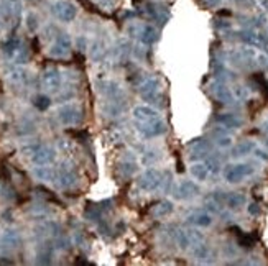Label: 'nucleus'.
Instances as JSON below:
<instances>
[{
    "instance_id": "412c9836",
    "label": "nucleus",
    "mask_w": 268,
    "mask_h": 266,
    "mask_svg": "<svg viewBox=\"0 0 268 266\" xmlns=\"http://www.w3.org/2000/svg\"><path fill=\"white\" fill-rule=\"evenodd\" d=\"M212 137H214L215 145H217L219 148H229V146L232 145V137L224 130V127H222V125L212 131Z\"/></svg>"
},
{
    "instance_id": "393cba45",
    "label": "nucleus",
    "mask_w": 268,
    "mask_h": 266,
    "mask_svg": "<svg viewBox=\"0 0 268 266\" xmlns=\"http://www.w3.org/2000/svg\"><path fill=\"white\" fill-rule=\"evenodd\" d=\"M171 212H173V202L171 201H163L155 207L153 214L156 217H166V215L171 214Z\"/></svg>"
},
{
    "instance_id": "a211bd4d",
    "label": "nucleus",
    "mask_w": 268,
    "mask_h": 266,
    "mask_svg": "<svg viewBox=\"0 0 268 266\" xmlns=\"http://www.w3.org/2000/svg\"><path fill=\"white\" fill-rule=\"evenodd\" d=\"M56 179L58 183H60L61 188H71V186L76 184V174L74 171L69 168V166H63V168L60 169V172L56 174Z\"/></svg>"
},
{
    "instance_id": "f257e3e1",
    "label": "nucleus",
    "mask_w": 268,
    "mask_h": 266,
    "mask_svg": "<svg viewBox=\"0 0 268 266\" xmlns=\"http://www.w3.org/2000/svg\"><path fill=\"white\" fill-rule=\"evenodd\" d=\"M23 155L30 156L31 163L36 166H48L56 159V151L55 148L47 145H40V143H33V145H27L22 148Z\"/></svg>"
},
{
    "instance_id": "dca6fc26",
    "label": "nucleus",
    "mask_w": 268,
    "mask_h": 266,
    "mask_svg": "<svg viewBox=\"0 0 268 266\" xmlns=\"http://www.w3.org/2000/svg\"><path fill=\"white\" fill-rule=\"evenodd\" d=\"M212 220V214H209L206 210H198L188 215V224H191L193 227H209Z\"/></svg>"
},
{
    "instance_id": "2eb2a0df",
    "label": "nucleus",
    "mask_w": 268,
    "mask_h": 266,
    "mask_svg": "<svg viewBox=\"0 0 268 266\" xmlns=\"http://www.w3.org/2000/svg\"><path fill=\"white\" fill-rule=\"evenodd\" d=\"M133 118L137 122H150L155 118H160L158 110L150 107V105H137L133 109Z\"/></svg>"
},
{
    "instance_id": "9d476101",
    "label": "nucleus",
    "mask_w": 268,
    "mask_h": 266,
    "mask_svg": "<svg viewBox=\"0 0 268 266\" xmlns=\"http://www.w3.org/2000/svg\"><path fill=\"white\" fill-rule=\"evenodd\" d=\"M139 133L145 138H155L160 137L163 133H166V123L161 120V118H155V120L150 122H139V127H137Z\"/></svg>"
},
{
    "instance_id": "f03ea898",
    "label": "nucleus",
    "mask_w": 268,
    "mask_h": 266,
    "mask_svg": "<svg viewBox=\"0 0 268 266\" xmlns=\"http://www.w3.org/2000/svg\"><path fill=\"white\" fill-rule=\"evenodd\" d=\"M127 33L132 38H137L143 45H153L156 39H158V36H160L158 30H156L153 25L140 23V22H135V23L127 25Z\"/></svg>"
},
{
    "instance_id": "473e14b6",
    "label": "nucleus",
    "mask_w": 268,
    "mask_h": 266,
    "mask_svg": "<svg viewBox=\"0 0 268 266\" xmlns=\"http://www.w3.org/2000/svg\"><path fill=\"white\" fill-rule=\"evenodd\" d=\"M260 205L258 204H255V202H252L250 205H248V214H252V215H258L260 214Z\"/></svg>"
},
{
    "instance_id": "4be33fe9",
    "label": "nucleus",
    "mask_w": 268,
    "mask_h": 266,
    "mask_svg": "<svg viewBox=\"0 0 268 266\" xmlns=\"http://www.w3.org/2000/svg\"><path fill=\"white\" fill-rule=\"evenodd\" d=\"M237 232H235V235H237V243H239V247L242 248H253L255 247V243H257L258 240V237L255 235V234H245V232H242L239 229H235Z\"/></svg>"
},
{
    "instance_id": "ddd939ff",
    "label": "nucleus",
    "mask_w": 268,
    "mask_h": 266,
    "mask_svg": "<svg viewBox=\"0 0 268 266\" xmlns=\"http://www.w3.org/2000/svg\"><path fill=\"white\" fill-rule=\"evenodd\" d=\"M211 92L212 96L220 101L222 104H232L235 101V96L231 87H227L224 81H215L212 85H211Z\"/></svg>"
},
{
    "instance_id": "7c9ffc66",
    "label": "nucleus",
    "mask_w": 268,
    "mask_h": 266,
    "mask_svg": "<svg viewBox=\"0 0 268 266\" xmlns=\"http://www.w3.org/2000/svg\"><path fill=\"white\" fill-rule=\"evenodd\" d=\"M253 153H255V156H257V158L263 159V161H268V150H265V148H258V146H255Z\"/></svg>"
},
{
    "instance_id": "423d86ee",
    "label": "nucleus",
    "mask_w": 268,
    "mask_h": 266,
    "mask_svg": "<svg viewBox=\"0 0 268 266\" xmlns=\"http://www.w3.org/2000/svg\"><path fill=\"white\" fill-rule=\"evenodd\" d=\"M51 12H53V15L61 20L64 23H69L73 22L77 15V7L76 4H73L71 0H56V2L51 5Z\"/></svg>"
},
{
    "instance_id": "20e7f679",
    "label": "nucleus",
    "mask_w": 268,
    "mask_h": 266,
    "mask_svg": "<svg viewBox=\"0 0 268 266\" xmlns=\"http://www.w3.org/2000/svg\"><path fill=\"white\" fill-rule=\"evenodd\" d=\"M2 51L5 56L14 59V61L18 64L27 63V59H28V50L25 48V45L18 38H10L9 41H5Z\"/></svg>"
},
{
    "instance_id": "b1692460",
    "label": "nucleus",
    "mask_w": 268,
    "mask_h": 266,
    "mask_svg": "<svg viewBox=\"0 0 268 266\" xmlns=\"http://www.w3.org/2000/svg\"><path fill=\"white\" fill-rule=\"evenodd\" d=\"M33 174L40 179V181H44V183H53L56 179V172L51 169L50 166H38L33 171Z\"/></svg>"
},
{
    "instance_id": "4468645a",
    "label": "nucleus",
    "mask_w": 268,
    "mask_h": 266,
    "mask_svg": "<svg viewBox=\"0 0 268 266\" xmlns=\"http://www.w3.org/2000/svg\"><path fill=\"white\" fill-rule=\"evenodd\" d=\"M43 87L48 91H58L61 87V71L56 68H48L41 76Z\"/></svg>"
},
{
    "instance_id": "6e6552de",
    "label": "nucleus",
    "mask_w": 268,
    "mask_h": 266,
    "mask_svg": "<svg viewBox=\"0 0 268 266\" xmlns=\"http://www.w3.org/2000/svg\"><path fill=\"white\" fill-rule=\"evenodd\" d=\"M139 92L142 94V97L148 102H155L160 104L163 101V92H161V81L158 77H152L145 81L142 85Z\"/></svg>"
},
{
    "instance_id": "f8f14e48",
    "label": "nucleus",
    "mask_w": 268,
    "mask_h": 266,
    "mask_svg": "<svg viewBox=\"0 0 268 266\" xmlns=\"http://www.w3.org/2000/svg\"><path fill=\"white\" fill-rule=\"evenodd\" d=\"M199 194V186L194 181H181L173 191L174 199H180V201H186V199H191L194 196Z\"/></svg>"
},
{
    "instance_id": "c756f323",
    "label": "nucleus",
    "mask_w": 268,
    "mask_h": 266,
    "mask_svg": "<svg viewBox=\"0 0 268 266\" xmlns=\"http://www.w3.org/2000/svg\"><path fill=\"white\" fill-rule=\"evenodd\" d=\"M234 96L237 99H240V101H245V99H247V91H245L244 85H235V87H234Z\"/></svg>"
},
{
    "instance_id": "5701e85b",
    "label": "nucleus",
    "mask_w": 268,
    "mask_h": 266,
    "mask_svg": "<svg viewBox=\"0 0 268 266\" xmlns=\"http://www.w3.org/2000/svg\"><path fill=\"white\" fill-rule=\"evenodd\" d=\"M255 145L253 142H250V140H247V142H242L239 145H235L234 148H232V158H242V156H247V155H250V153H253L255 150Z\"/></svg>"
},
{
    "instance_id": "72a5a7b5",
    "label": "nucleus",
    "mask_w": 268,
    "mask_h": 266,
    "mask_svg": "<svg viewBox=\"0 0 268 266\" xmlns=\"http://www.w3.org/2000/svg\"><path fill=\"white\" fill-rule=\"evenodd\" d=\"M204 2H206L207 7H217L222 2V0H204Z\"/></svg>"
},
{
    "instance_id": "c85d7f7f",
    "label": "nucleus",
    "mask_w": 268,
    "mask_h": 266,
    "mask_svg": "<svg viewBox=\"0 0 268 266\" xmlns=\"http://www.w3.org/2000/svg\"><path fill=\"white\" fill-rule=\"evenodd\" d=\"M50 99L47 96H40V97H36V101H35V107L38 110H47L50 107Z\"/></svg>"
},
{
    "instance_id": "39448f33",
    "label": "nucleus",
    "mask_w": 268,
    "mask_h": 266,
    "mask_svg": "<svg viewBox=\"0 0 268 266\" xmlns=\"http://www.w3.org/2000/svg\"><path fill=\"white\" fill-rule=\"evenodd\" d=\"M58 118L66 127H74L82 122V109L77 104H66L58 110Z\"/></svg>"
},
{
    "instance_id": "aec40b11",
    "label": "nucleus",
    "mask_w": 268,
    "mask_h": 266,
    "mask_svg": "<svg viewBox=\"0 0 268 266\" xmlns=\"http://www.w3.org/2000/svg\"><path fill=\"white\" fill-rule=\"evenodd\" d=\"M0 245L7 250L17 248L18 245H20V235H18L15 230H5L2 237H0Z\"/></svg>"
},
{
    "instance_id": "7ed1b4c3",
    "label": "nucleus",
    "mask_w": 268,
    "mask_h": 266,
    "mask_svg": "<svg viewBox=\"0 0 268 266\" xmlns=\"http://www.w3.org/2000/svg\"><path fill=\"white\" fill-rule=\"evenodd\" d=\"M235 38L242 41L247 46H252V48H268V35L265 33H260L255 28H244L235 33Z\"/></svg>"
},
{
    "instance_id": "bb28decb",
    "label": "nucleus",
    "mask_w": 268,
    "mask_h": 266,
    "mask_svg": "<svg viewBox=\"0 0 268 266\" xmlns=\"http://www.w3.org/2000/svg\"><path fill=\"white\" fill-rule=\"evenodd\" d=\"M27 26H28L30 31H36V28H38V17H36V13L30 12L28 15H27Z\"/></svg>"
},
{
    "instance_id": "0eeeda50",
    "label": "nucleus",
    "mask_w": 268,
    "mask_h": 266,
    "mask_svg": "<svg viewBox=\"0 0 268 266\" xmlns=\"http://www.w3.org/2000/svg\"><path fill=\"white\" fill-rule=\"evenodd\" d=\"M255 172V168L250 163H237V164H231L224 172V178L227 183L235 184L244 181L245 178L252 176Z\"/></svg>"
},
{
    "instance_id": "cd10ccee",
    "label": "nucleus",
    "mask_w": 268,
    "mask_h": 266,
    "mask_svg": "<svg viewBox=\"0 0 268 266\" xmlns=\"http://www.w3.org/2000/svg\"><path fill=\"white\" fill-rule=\"evenodd\" d=\"M231 2H232L234 5L240 7V9H245V10L253 9V7L257 5V0H231Z\"/></svg>"
},
{
    "instance_id": "1a4fd4ad",
    "label": "nucleus",
    "mask_w": 268,
    "mask_h": 266,
    "mask_svg": "<svg viewBox=\"0 0 268 266\" xmlns=\"http://www.w3.org/2000/svg\"><path fill=\"white\" fill-rule=\"evenodd\" d=\"M137 184H139V188L142 191L145 192H155L158 191L161 188L163 184V174L158 171V169H148L145 171L143 174L139 178V181H137Z\"/></svg>"
},
{
    "instance_id": "e433bc0d",
    "label": "nucleus",
    "mask_w": 268,
    "mask_h": 266,
    "mask_svg": "<svg viewBox=\"0 0 268 266\" xmlns=\"http://www.w3.org/2000/svg\"><path fill=\"white\" fill-rule=\"evenodd\" d=\"M266 56H268V55H266Z\"/></svg>"
},
{
    "instance_id": "f3484780",
    "label": "nucleus",
    "mask_w": 268,
    "mask_h": 266,
    "mask_svg": "<svg viewBox=\"0 0 268 266\" xmlns=\"http://www.w3.org/2000/svg\"><path fill=\"white\" fill-rule=\"evenodd\" d=\"M215 122L220 123L224 128H240L244 125V120L235 114H219L215 117Z\"/></svg>"
},
{
    "instance_id": "c9c22d12",
    "label": "nucleus",
    "mask_w": 268,
    "mask_h": 266,
    "mask_svg": "<svg viewBox=\"0 0 268 266\" xmlns=\"http://www.w3.org/2000/svg\"><path fill=\"white\" fill-rule=\"evenodd\" d=\"M266 125H268V120H266Z\"/></svg>"
},
{
    "instance_id": "6ab92c4d",
    "label": "nucleus",
    "mask_w": 268,
    "mask_h": 266,
    "mask_svg": "<svg viewBox=\"0 0 268 266\" xmlns=\"http://www.w3.org/2000/svg\"><path fill=\"white\" fill-rule=\"evenodd\" d=\"M189 172H191L193 179L196 181H206L211 174V169H209V166L206 164V161H198V163H193L191 168H189Z\"/></svg>"
},
{
    "instance_id": "f704fd0d",
    "label": "nucleus",
    "mask_w": 268,
    "mask_h": 266,
    "mask_svg": "<svg viewBox=\"0 0 268 266\" xmlns=\"http://www.w3.org/2000/svg\"><path fill=\"white\" fill-rule=\"evenodd\" d=\"M258 4H260L261 9H263L268 13V0H258Z\"/></svg>"
},
{
    "instance_id": "2f4dec72",
    "label": "nucleus",
    "mask_w": 268,
    "mask_h": 266,
    "mask_svg": "<svg viewBox=\"0 0 268 266\" xmlns=\"http://www.w3.org/2000/svg\"><path fill=\"white\" fill-rule=\"evenodd\" d=\"M215 28H220V30H229L232 26L231 22H227V20H215Z\"/></svg>"
},
{
    "instance_id": "9b49d317",
    "label": "nucleus",
    "mask_w": 268,
    "mask_h": 266,
    "mask_svg": "<svg viewBox=\"0 0 268 266\" xmlns=\"http://www.w3.org/2000/svg\"><path fill=\"white\" fill-rule=\"evenodd\" d=\"M71 46H73L71 38L66 35V33H61V35H58L55 38L53 45H51V48L48 50V55L53 58H64L69 55Z\"/></svg>"
},
{
    "instance_id": "a878e982",
    "label": "nucleus",
    "mask_w": 268,
    "mask_h": 266,
    "mask_svg": "<svg viewBox=\"0 0 268 266\" xmlns=\"http://www.w3.org/2000/svg\"><path fill=\"white\" fill-rule=\"evenodd\" d=\"M120 169H122V172L125 176H132L133 172H137V163L135 161H127V163H123L122 166H120Z\"/></svg>"
}]
</instances>
